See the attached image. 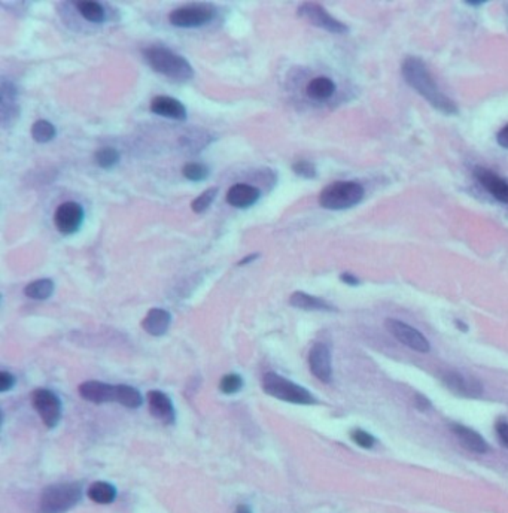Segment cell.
<instances>
[{"label":"cell","instance_id":"obj_40","mask_svg":"<svg viewBox=\"0 0 508 513\" xmlns=\"http://www.w3.org/2000/svg\"><path fill=\"white\" fill-rule=\"evenodd\" d=\"M258 257H260V254H252V255H248V257H245V258L239 263V266H246V264L252 263L253 260H257Z\"/></svg>","mask_w":508,"mask_h":513},{"label":"cell","instance_id":"obj_23","mask_svg":"<svg viewBox=\"0 0 508 513\" xmlns=\"http://www.w3.org/2000/svg\"><path fill=\"white\" fill-rule=\"evenodd\" d=\"M54 293V283L51 279H38L24 288V294L33 300H46Z\"/></svg>","mask_w":508,"mask_h":513},{"label":"cell","instance_id":"obj_31","mask_svg":"<svg viewBox=\"0 0 508 513\" xmlns=\"http://www.w3.org/2000/svg\"><path fill=\"white\" fill-rule=\"evenodd\" d=\"M293 171H294V173H297L298 176L306 178V179H313V178H316V175H318L315 164L310 163V161H308V160H300V161L294 163V164H293Z\"/></svg>","mask_w":508,"mask_h":513},{"label":"cell","instance_id":"obj_18","mask_svg":"<svg viewBox=\"0 0 508 513\" xmlns=\"http://www.w3.org/2000/svg\"><path fill=\"white\" fill-rule=\"evenodd\" d=\"M450 430L468 451L476 454H486L489 451L487 442L474 430L461 424H452Z\"/></svg>","mask_w":508,"mask_h":513},{"label":"cell","instance_id":"obj_33","mask_svg":"<svg viewBox=\"0 0 508 513\" xmlns=\"http://www.w3.org/2000/svg\"><path fill=\"white\" fill-rule=\"evenodd\" d=\"M350 437H352V440L355 443H357L358 446H361V448H365V449H371L376 443V439L372 437L370 433L364 432V430H355V432H352Z\"/></svg>","mask_w":508,"mask_h":513},{"label":"cell","instance_id":"obj_25","mask_svg":"<svg viewBox=\"0 0 508 513\" xmlns=\"http://www.w3.org/2000/svg\"><path fill=\"white\" fill-rule=\"evenodd\" d=\"M75 6L83 19L90 23H103L106 19L103 6L97 2H76Z\"/></svg>","mask_w":508,"mask_h":513},{"label":"cell","instance_id":"obj_16","mask_svg":"<svg viewBox=\"0 0 508 513\" xmlns=\"http://www.w3.org/2000/svg\"><path fill=\"white\" fill-rule=\"evenodd\" d=\"M151 111L166 118H173L178 121L186 120L185 106L179 101H176V98L168 96H157L152 98Z\"/></svg>","mask_w":508,"mask_h":513},{"label":"cell","instance_id":"obj_19","mask_svg":"<svg viewBox=\"0 0 508 513\" xmlns=\"http://www.w3.org/2000/svg\"><path fill=\"white\" fill-rule=\"evenodd\" d=\"M171 322H172L171 313L164 309L156 308V309H151L148 312V315L142 321V327L148 335L160 337L167 333L168 327H171Z\"/></svg>","mask_w":508,"mask_h":513},{"label":"cell","instance_id":"obj_3","mask_svg":"<svg viewBox=\"0 0 508 513\" xmlns=\"http://www.w3.org/2000/svg\"><path fill=\"white\" fill-rule=\"evenodd\" d=\"M364 187L358 182L338 181L325 187L319 195V203L325 209L340 210L357 206L364 198Z\"/></svg>","mask_w":508,"mask_h":513},{"label":"cell","instance_id":"obj_27","mask_svg":"<svg viewBox=\"0 0 508 513\" xmlns=\"http://www.w3.org/2000/svg\"><path fill=\"white\" fill-rule=\"evenodd\" d=\"M94 157H96V163L103 169H112L113 166H116L118 161H120V153L111 146L101 148V150L96 153Z\"/></svg>","mask_w":508,"mask_h":513},{"label":"cell","instance_id":"obj_35","mask_svg":"<svg viewBox=\"0 0 508 513\" xmlns=\"http://www.w3.org/2000/svg\"><path fill=\"white\" fill-rule=\"evenodd\" d=\"M15 382H16V379H15V376L12 373L5 372V370L0 372V391L6 392V391L12 390Z\"/></svg>","mask_w":508,"mask_h":513},{"label":"cell","instance_id":"obj_39","mask_svg":"<svg viewBox=\"0 0 508 513\" xmlns=\"http://www.w3.org/2000/svg\"><path fill=\"white\" fill-rule=\"evenodd\" d=\"M342 280H343L345 284L352 285V287H357V285H360V284H361V283H360V279H358L357 276L350 275V273H343V275H342Z\"/></svg>","mask_w":508,"mask_h":513},{"label":"cell","instance_id":"obj_7","mask_svg":"<svg viewBox=\"0 0 508 513\" xmlns=\"http://www.w3.org/2000/svg\"><path fill=\"white\" fill-rule=\"evenodd\" d=\"M387 332L391 333L398 342H401L402 345H405L407 347L417 352H428L430 351V342L428 339L423 336L420 332H417L416 328H413L412 325L405 324L402 321L398 320H392L389 318L385 322Z\"/></svg>","mask_w":508,"mask_h":513},{"label":"cell","instance_id":"obj_13","mask_svg":"<svg viewBox=\"0 0 508 513\" xmlns=\"http://www.w3.org/2000/svg\"><path fill=\"white\" fill-rule=\"evenodd\" d=\"M146 399L152 417H156L164 424H173L176 421L175 406L167 394L152 390L148 392Z\"/></svg>","mask_w":508,"mask_h":513},{"label":"cell","instance_id":"obj_5","mask_svg":"<svg viewBox=\"0 0 508 513\" xmlns=\"http://www.w3.org/2000/svg\"><path fill=\"white\" fill-rule=\"evenodd\" d=\"M82 497L79 484H56L48 487L39 502V513H66L75 507Z\"/></svg>","mask_w":508,"mask_h":513},{"label":"cell","instance_id":"obj_4","mask_svg":"<svg viewBox=\"0 0 508 513\" xmlns=\"http://www.w3.org/2000/svg\"><path fill=\"white\" fill-rule=\"evenodd\" d=\"M263 390L275 397L278 400L294 403V405H315V395L303 388L301 385L293 382L290 379H285L278 373H265L263 379Z\"/></svg>","mask_w":508,"mask_h":513},{"label":"cell","instance_id":"obj_37","mask_svg":"<svg viewBox=\"0 0 508 513\" xmlns=\"http://www.w3.org/2000/svg\"><path fill=\"white\" fill-rule=\"evenodd\" d=\"M415 406H416L417 410L423 412V410H428L431 407V402H430L428 397L422 395V394H416L415 395Z\"/></svg>","mask_w":508,"mask_h":513},{"label":"cell","instance_id":"obj_8","mask_svg":"<svg viewBox=\"0 0 508 513\" xmlns=\"http://www.w3.org/2000/svg\"><path fill=\"white\" fill-rule=\"evenodd\" d=\"M215 16V9L210 5H188L182 6L171 14V23L176 27L190 29L208 24Z\"/></svg>","mask_w":508,"mask_h":513},{"label":"cell","instance_id":"obj_28","mask_svg":"<svg viewBox=\"0 0 508 513\" xmlns=\"http://www.w3.org/2000/svg\"><path fill=\"white\" fill-rule=\"evenodd\" d=\"M182 173L186 179L198 182V181H205L209 176V169H208V166H205V164L188 163L183 166Z\"/></svg>","mask_w":508,"mask_h":513},{"label":"cell","instance_id":"obj_2","mask_svg":"<svg viewBox=\"0 0 508 513\" xmlns=\"http://www.w3.org/2000/svg\"><path fill=\"white\" fill-rule=\"evenodd\" d=\"M143 54L152 69L176 82H186L194 76V69L191 68V64L182 56L171 51V49L151 46L145 49Z\"/></svg>","mask_w":508,"mask_h":513},{"label":"cell","instance_id":"obj_36","mask_svg":"<svg viewBox=\"0 0 508 513\" xmlns=\"http://www.w3.org/2000/svg\"><path fill=\"white\" fill-rule=\"evenodd\" d=\"M497 433L499 442L505 446V448H508V422H498Z\"/></svg>","mask_w":508,"mask_h":513},{"label":"cell","instance_id":"obj_26","mask_svg":"<svg viewBox=\"0 0 508 513\" xmlns=\"http://www.w3.org/2000/svg\"><path fill=\"white\" fill-rule=\"evenodd\" d=\"M56 135H57L56 127L46 120H38L31 126V138L39 143H46L49 141H53Z\"/></svg>","mask_w":508,"mask_h":513},{"label":"cell","instance_id":"obj_10","mask_svg":"<svg viewBox=\"0 0 508 513\" xmlns=\"http://www.w3.org/2000/svg\"><path fill=\"white\" fill-rule=\"evenodd\" d=\"M83 221V209L76 202L61 203L54 215L57 230L63 235H73L79 230Z\"/></svg>","mask_w":508,"mask_h":513},{"label":"cell","instance_id":"obj_29","mask_svg":"<svg viewBox=\"0 0 508 513\" xmlns=\"http://www.w3.org/2000/svg\"><path fill=\"white\" fill-rule=\"evenodd\" d=\"M242 388H243V379L240 375H237V373L225 375L221 379V382H219V390L228 395L239 392Z\"/></svg>","mask_w":508,"mask_h":513},{"label":"cell","instance_id":"obj_22","mask_svg":"<svg viewBox=\"0 0 508 513\" xmlns=\"http://www.w3.org/2000/svg\"><path fill=\"white\" fill-rule=\"evenodd\" d=\"M115 402L128 409H139L143 403V397L134 387L115 385Z\"/></svg>","mask_w":508,"mask_h":513},{"label":"cell","instance_id":"obj_20","mask_svg":"<svg viewBox=\"0 0 508 513\" xmlns=\"http://www.w3.org/2000/svg\"><path fill=\"white\" fill-rule=\"evenodd\" d=\"M290 303L294 308H298V309H303V310H320V312H335L337 310L328 302L319 299V297L303 293V291H295L291 295Z\"/></svg>","mask_w":508,"mask_h":513},{"label":"cell","instance_id":"obj_38","mask_svg":"<svg viewBox=\"0 0 508 513\" xmlns=\"http://www.w3.org/2000/svg\"><path fill=\"white\" fill-rule=\"evenodd\" d=\"M497 142H498V145H501L502 148H507L508 150V124L498 131Z\"/></svg>","mask_w":508,"mask_h":513},{"label":"cell","instance_id":"obj_12","mask_svg":"<svg viewBox=\"0 0 508 513\" xmlns=\"http://www.w3.org/2000/svg\"><path fill=\"white\" fill-rule=\"evenodd\" d=\"M309 366L312 373L325 384L331 382L332 366H331V352L330 347L324 343H316L309 354Z\"/></svg>","mask_w":508,"mask_h":513},{"label":"cell","instance_id":"obj_32","mask_svg":"<svg viewBox=\"0 0 508 513\" xmlns=\"http://www.w3.org/2000/svg\"><path fill=\"white\" fill-rule=\"evenodd\" d=\"M0 117H2L4 126L14 123L19 117V106L15 105V102H2V105H0Z\"/></svg>","mask_w":508,"mask_h":513},{"label":"cell","instance_id":"obj_42","mask_svg":"<svg viewBox=\"0 0 508 513\" xmlns=\"http://www.w3.org/2000/svg\"><path fill=\"white\" fill-rule=\"evenodd\" d=\"M467 4H468V5H472V6H479V5H483L484 2H483V0H468Z\"/></svg>","mask_w":508,"mask_h":513},{"label":"cell","instance_id":"obj_21","mask_svg":"<svg viewBox=\"0 0 508 513\" xmlns=\"http://www.w3.org/2000/svg\"><path fill=\"white\" fill-rule=\"evenodd\" d=\"M334 91H335V84L330 78L325 76L312 79L306 88L308 96L313 98V101H319V102L328 101V98L334 94Z\"/></svg>","mask_w":508,"mask_h":513},{"label":"cell","instance_id":"obj_14","mask_svg":"<svg viewBox=\"0 0 508 513\" xmlns=\"http://www.w3.org/2000/svg\"><path fill=\"white\" fill-rule=\"evenodd\" d=\"M474 176L489 191L490 195L502 203H508V182L505 179L484 168L474 169Z\"/></svg>","mask_w":508,"mask_h":513},{"label":"cell","instance_id":"obj_30","mask_svg":"<svg viewBox=\"0 0 508 513\" xmlns=\"http://www.w3.org/2000/svg\"><path fill=\"white\" fill-rule=\"evenodd\" d=\"M216 194H218V188H216V187H212V188L206 190L205 193H201L198 197L194 198V202H193V205H191L193 210H194L195 213H201V212L208 210L209 206L212 205V202L215 200Z\"/></svg>","mask_w":508,"mask_h":513},{"label":"cell","instance_id":"obj_34","mask_svg":"<svg viewBox=\"0 0 508 513\" xmlns=\"http://www.w3.org/2000/svg\"><path fill=\"white\" fill-rule=\"evenodd\" d=\"M19 94L16 91V87L12 84V82L8 81H2V87H0V96H2V102H15V97Z\"/></svg>","mask_w":508,"mask_h":513},{"label":"cell","instance_id":"obj_24","mask_svg":"<svg viewBox=\"0 0 508 513\" xmlns=\"http://www.w3.org/2000/svg\"><path fill=\"white\" fill-rule=\"evenodd\" d=\"M88 497L98 504H111L116 499V489L108 482H94L88 488Z\"/></svg>","mask_w":508,"mask_h":513},{"label":"cell","instance_id":"obj_9","mask_svg":"<svg viewBox=\"0 0 508 513\" xmlns=\"http://www.w3.org/2000/svg\"><path fill=\"white\" fill-rule=\"evenodd\" d=\"M298 14L304 16V19H308L316 27L325 29L331 33H340V35H343V33L349 31V27L345 23L335 20L334 16H331L320 5L304 4L300 6Z\"/></svg>","mask_w":508,"mask_h":513},{"label":"cell","instance_id":"obj_17","mask_svg":"<svg viewBox=\"0 0 508 513\" xmlns=\"http://www.w3.org/2000/svg\"><path fill=\"white\" fill-rule=\"evenodd\" d=\"M261 197L258 188L249 184H235L227 193V202L233 208L245 209L252 205H255Z\"/></svg>","mask_w":508,"mask_h":513},{"label":"cell","instance_id":"obj_1","mask_svg":"<svg viewBox=\"0 0 508 513\" xmlns=\"http://www.w3.org/2000/svg\"><path fill=\"white\" fill-rule=\"evenodd\" d=\"M401 72L405 82H407L412 88H415L423 98H425V101H428L435 109L447 115L458 113V106H456L452 98H449L437 87L435 81L431 76V72L427 68V64L420 59L416 57L405 59L402 63Z\"/></svg>","mask_w":508,"mask_h":513},{"label":"cell","instance_id":"obj_43","mask_svg":"<svg viewBox=\"0 0 508 513\" xmlns=\"http://www.w3.org/2000/svg\"><path fill=\"white\" fill-rule=\"evenodd\" d=\"M456 325H458V328H461V330H464V332H467V325H464V322H461V321H456Z\"/></svg>","mask_w":508,"mask_h":513},{"label":"cell","instance_id":"obj_15","mask_svg":"<svg viewBox=\"0 0 508 513\" xmlns=\"http://www.w3.org/2000/svg\"><path fill=\"white\" fill-rule=\"evenodd\" d=\"M79 395L83 400L101 405L115 402V385H109L100 380H87L79 385Z\"/></svg>","mask_w":508,"mask_h":513},{"label":"cell","instance_id":"obj_11","mask_svg":"<svg viewBox=\"0 0 508 513\" xmlns=\"http://www.w3.org/2000/svg\"><path fill=\"white\" fill-rule=\"evenodd\" d=\"M443 382L452 392H454L456 395L467 397V399H479L483 394V385L480 384V380L459 372L444 373Z\"/></svg>","mask_w":508,"mask_h":513},{"label":"cell","instance_id":"obj_41","mask_svg":"<svg viewBox=\"0 0 508 513\" xmlns=\"http://www.w3.org/2000/svg\"><path fill=\"white\" fill-rule=\"evenodd\" d=\"M235 513H252V510H250V507H249V506H246V504H240V506H237Z\"/></svg>","mask_w":508,"mask_h":513},{"label":"cell","instance_id":"obj_6","mask_svg":"<svg viewBox=\"0 0 508 513\" xmlns=\"http://www.w3.org/2000/svg\"><path fill=\"white\" fill-rule=\"evenodd\" d=\"M31 405L48 428H54L60 422L61 402L53 391L36 390L31 394Z\"/></svg>","mask_w":508,"mask_h":513}]
</instances>
